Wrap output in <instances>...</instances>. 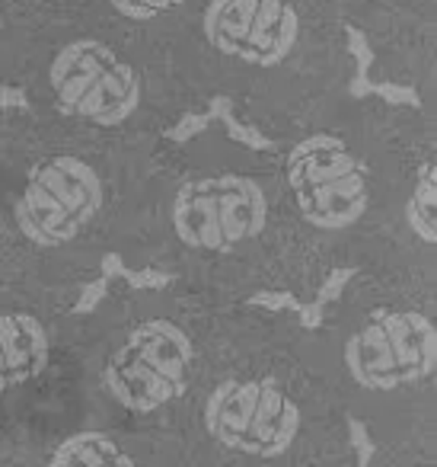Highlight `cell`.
Segmentation results:
<instances>
[{
    "label": "cell",
    "mask_w": 437,
    "mask_h": 467,
    "mask_svg": "<svg viewBox=\"0 0 437 467\" xmlns=\"http://www.w3.org/2000/svg\"><path fill=\"white\" fill-rule=\"evenodd\" d=\"M434 148V109L351 93L275 141L300 305L335 273L437 266Z\"/></svg>",
    "instance_id": "6da1fadb"
},
{
    "label": "cell",
    "mask_w": 437,
    "mask_h": 467,
    "mask_svg": "<svg viewBox=\"0 0 437 467\" xmlns=\"http://www.w3.org/2000/svg\"><path fill=\"white\" fill-rule=\"evenodd\" d=\"M112 256L218 305L294 295V231L275 144L224 125L157 141L118 221Z\"/></svg>",
    "instance_id": "7a4b0ae2"
},
{
    "label": "cell",
    "mask_w": 437,
    "mask_h": 467,
    "mask_svg": "<svg viewBox=\"0 0 437 467\" xmlns=\"http://www.w3.org/2000/svg\"><path fill=\"white\" fill-rule=\"evenodd\" d=\"M169 61L195 109L220 99L271 144L348 97L354 78L335 0H188Z\"/></svg>",
    "instance_id": "3957f363"
},
{
    "label": "cell",
    "mask_w": 437,
    "mask_h": 467,
    "mask_svg": "<svg viewBox=\"0 0 437 467\" xmlns=\"http://www.w3.org/2000/svg\"><path fill=\"white\" fill-rule=\"evenodd\" d=\"M154 144L61 129L10 106L0 148V282L80 295L112 256Z\"/></svg>",
    "instance_id": "277c9868"
},
{
    "label": "cell",
    "mask_w": 437,
    "mask_h": 467,
    "mask_svg": "<svg viewBox=\"0 0 437 467\" xmlns=\"http://www.w3.org/2000/svg\"><path fill=\"white\" fill-rule=\"evenodd\" d=\"M7 87L20 90L23 109L42 122L131 144L160 141L195 112L160 46L77 4L36 36Z\"/></svg>",
    "instance_id": "5b68a950"
},
{
    "label": "cell",
    "mask_w": 437,
    "mask_h": 467,
    "mask_svg": "<svg viewBox=\"0 0 437 467\" xmlns=\"http://www.w3.org/2000/svg\"><path fill=\"white\" fill-rule=\"evenodd\" d=\"M322 307L310 337L332 346L339 371L367 397L428 388L437 368V266H371Z\"/></svg>",
    "instance_id": "8992f818"
},
{
    "label": "cell",
    "mask_w": 437,
    "mask_h": 467,
    "mask_svg": "<svg viewBox=\"0 0 437 467\" xmlns=\"http://www.w3.org/2000/svg\"><path fill=\"white\" fill-rule=\"evenodd\" d=\"M218 301L173 285H116L80 320L103 349L99 390L116 407L150 416L182 400L192 388L208 314Z\"/></svg>",
    "instance_id": "52a82bcc"
},
{
    "label": "cell",
    "mask_w": 437,
    "mask_h": 467,
    "mask_svg": "<svg viewBox=\"0 0 437 467\" xmlns=\"http://www.w3.org/2000/svg\"><path fill=\"white\" fill-rule=\"evenodd\" d=\"M201 422L205 432L227 451L281 458L300 439L303 407L290 390V381L275 368L237 365L218 378L211 375L201 400Z\"/></svg>",
    "instance_id": "ba28073f"
},
{
    "label": "cell",
    "mask_w": 437,
    "mask_h": 467,
    "mask_svg": "<svg viewBox=\"0 0 437 467\" xmlns=\"http://www.w3.org/2000/svg\"><path fill=\"white\" fill-rule=\"evenodd\" d=\"M348 33L371 48L386 84L415 90L434 109L437 0H335Z\"/></svg>",
    "instance_id": "9c48e42d"
},
{
    "label": "cell",
    "mask_w": 437,
    "mask_h": 467,
    "mask_svg": "<svg viewBox=\"0 0 437 467\" xmlns=\"http://www.w3.org/2000/svg\"><path fill=\"white\" fill-rule=\"evenodd\" d=\"M77 292L0 282V397L52 368Z\"/></svg>",
    "instance_id": "30bf717a"
},
{
    "label": "cell",
    "mask_w": 437,
    "mask_h": 467,
    "mask_svg": "<svg viewBox=\"0 0 437 467\" xmlns=\"http://www.w3.org/2000/svg\"><path fill=\"white\" fill-rule=\"evenodd\" d=\"M74 4L122 33L154 42L169 55V36L188 0H74Z\"/></svg>",
    "instance_id": "8fae6325"
},
{
    "label": "cell",
    "mask_w": 437,
    "mask_h": 467,
    "mask_svg": "<svg viewBox=\"0 0 437 467\" xmlns=\"http://www.w3.org/2000/svg\"><path fill=\"white\" fill-rule=\"evenodd\" d=\"M74 0H0V87H7L33 39Z\"/></svg>",
    "instance_id": "7c38bea8"
},
{
    "label": "cell",
    "mask_w": 437,
    "mask_h": 467,
    "mask_svg": "<svg viewBox=\"0 0 437 467\" xmlns=\"http://www.w3.org/2000/svg\"><path fill=\"white\" fill-rule=\"evenodd\" d=\"M48 467H137V461L99 429H84L74 432L55 448Z\"/></svg>",
    "instance_id": "4fadbf2b"
},
{
    "label": "cell",
    "mask_w": 437,
    "mask_h": 467,
    "mask_svg": "<svg viewBox=\"0 0 437 467\" xmlns=\"http://www.w3.org/2000/svg\"><path fill=\"white\" fill-rule=\"evenodd\" d=\"M4 129H7V106H0V148H4Z\"/></svg>",
    "instance_id": "5bb4252c"
}]
</instances>
